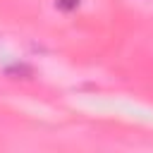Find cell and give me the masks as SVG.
Wrapping results in <instances>:
<instances>
[{
	"label": "cell",
	"instance_id": "obj_1",
	"mask_svg": "<svg viewBox=\"0 0 153 153\" xmlns=\"http://www.w3.org/2000/svg\"><path fill=\"white\" fill-rule=\"evenodd\" d=\"M55 7H57L60 12H72V10H76V7H79V0H57V2H55Z\"/></svg>",
	"mask_w": 153,
	"mask_h": 153
}]
</instances>
